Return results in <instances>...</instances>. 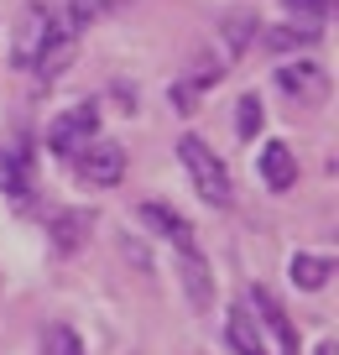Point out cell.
I'll return each instance as SVG.
<instances>
[{"label": "cell", "mask_w": 339, "mask_h": 355, "mask_svg": "<svg viewBox=\"0 0 339 355\" xmlns=\"http://www.w3.org/2000/svg\"><path fill=\"white\" fill-rule=\"evenodd\" d=\"M73 167H78V178H84L89 189H115L125 178V152L115 141H105V136H94V141H84L73 152Z\"/></svg>", "instance_id": "obj_2"}, {"label": "cell", "mask_w": 339, "mask_h": 355, "mask_svg": "<svg viewBox=\"0 0 339 355\" xmlns=\"http://www.w3.org/2000/svg\"><path fill=\"white\" fill-rule=\"evenodd\" d=\"M318 42V26H272L266 32V47L272 53H287V47H313Z\"/></svg>", "instance_id": "obj_17"}, {"label": "cell", "mask_w": 339, "mask_h": 355, "mask_svg": "<svg viewBox=\"0 0 339 355\" xmlns=\"http://www.w3.org/2000/svg\"><path fill=\"white\" fill-rule=\"evenodd\" d=\"M277 84H282L287 94H297V100H308V105H318V100H324V89H329L313 63H282V68H277Z\"/></svg>", "instance_id": "obj_10"}, {"label": "cell", "mask_w": 339, "mask_h": 355, "mask_svg": "<svg viewBox=\"0 0 339 355\" xmlns=\"http://www.w3.org/2000/svg\"><path fill=\"white\" fill-rule=\"evenodd\" d=\"M0 189L26 193V152L21 146H6V152H0Z\"/></svg>", "instance_id": "obj_16"}, {"label": "cell", "mask_w": 339, "mask_h": 355, "mask_svg": "<svg viewBox=\"0 0 339 355\" xmlns=\"http://www.w3.org/2000/svg\"><path fill=\"white\" fill-rule=\"evenodd\" d=\"M219 78H225V63H209V58H193V68H188V73L173 84V110L193 115V110H198V94H204V89H214Z\"/></svg>", "instance_id": "obj_5"}, {"label": "cell", "mask_w": 339, "mask_h": 355, "mask_svg": "<svg viewBox=\"0 0 339 355\" xmlns=\"http://www.w3.org/2000/svg\"><path fill=\"white\" fill-rule=\"evenodd\" d=\"M287 11L297 16V21H308V26H318L329 11H334V0H287Z\"/></svg>", "instance_id": "obj_19"}, {"label": "cell", "mask_w": 339, "mask_h": 355, "mask_svg": "<svg viewBox=\"0 0 339 355\" xmlns=\"http://www.w3.org/2000/svg\"><path fill=\"white\" fill-rule=\"evenodd\" d=\"M261 178H266V189H277V193H287L297 183V157H293L287 141H266L261 146Z\"/></svg>", "instance_id": "obj_8"}, {"label": "cell", "mask_w": 339, "mask_h": 355, "mask_svg": "<svg viewBox=\"0 0 339 355\" xmlns=\"http://www.w3.org/2000/svg\"><path fill=\"white\" fill-rule=\"evenodd\" d=\"M73 37H78L73 26H68V21H58V16H53V26H47L42 47H37V58H32V68H37L42 78H58L68 63H73Z\"/></svg>", "instance_id": "obj_4"}, {"label": "cell", "mask_w": 339, "mask_h": 355, "mask_svg": "<svg viewBox=\"0 0 339 355\" xmlns=\"http://www.w3.org/2000/svg\"><path fill=\"white\" fill-rule=\"evenodd\" d=\"M251 303H256V313H261V324L277 334V350H282V355H297V329H293V319L282 313V303H277L266 288H251Z\"/></svg>", "instance_id": "obj_7"}, {"label": "cell", "mask_w": 339, "mask_h": 355, "mask_svg": "<svg viewBox=\"0 0 339 355\" xmlns=\"http://www.w3.org/2000/svg\"><path fill=\"white\" fill-rule=\"evenodd\" d=\"M183 282H188V298H193V309L204 313L209 303H214V288H209V266L198 251H183Z\"/></svg>", "instance_id": "obj_11"}, {"label": "cell", "mask_w": 339, "mask_h": 355, "mask_svg": "<svg viewBox=\"0 0 339 355\" xmlns=\"http://www.w3.org/2000/svg\"><path fill=\"white\" fill-rule=\"evenodd\" d=\"M261 121H266V110H261V100H256V94H245L241 105H235V131L245 136V141H251L256 131H261Z\"/></svg>", "instance_id": "obj_18"}, {"label": "cell", "mask_w": 339, "mask_h": 355, "mask_svg": "<svg viewBox=\"0 0 339 355\" xmlns=\"http://www.w3.org/2000/svg\"><path fill=\"white\" fill-rule=\"evenodd\" d=\"M219 32H225V47H230V58H241L245 47H251V37H256V21L245 11H230L225 21H219Z\"/></svg>", "instance_id": "obj_15"}, {"label": "cell", "mask_w": 339, "mask_h": 355, "mask_svg": "<svg viewBox=\"0 0 339 355\" xmlns=\"http://www.w3.org/2000/svg\"><path fill=\"white\" fill-rule=\"evenodd\" d=\"M177 157H183L193 189L204 193L214 209H225V204H230V173H225V162L214 157V146H209L204 136H183V141H177Z\"/></svg>", "instance_id": "obj_1"}, {"label": "cell", "mask_w": 339, "mask_h": 355, "mask_svg": "<svg viewBox=\"0 0 339 355\" xmlns=\"http://www.w3.org/2000/svg\"><path fill=\"white\" fill-rule=\"evenodd\" d=\"M141 225H152L162 241H173L177 251H193V225L183 220L177 209H167V204H141Z\"/></svg>", "instance_id": "obj_9"}, {"label": "cell", "mask_w": 339, "mask_h": 355, "mask_svg": "<svg viewBox=\"0 0 339 355\" xmlns=\"http://www.w3.org/2000/svg\"><path fill=\"white\" fill-rule=\"evenodd\" d=\"M329 272H334V261H329V256H293V282L297 288H324L329 282Z\"/></svg>", "instance_id": "obj_14"}, {"label": "cell", "mask_w": 339, "mask_h": 355, "mask_svg": "<svg viewBox=\"0 0 339 355\" xmlns=\"http://www.w3.org/2000/svg\"><path fill=\"white\" fill-rule=\"evenodd\" d=\"M84 235H89V214L68 209V214H58V220H53V245H58V251H78Z\"/></svg>", "instance_id": "obj_13"}, {"label": "cell", "mask_w": 339, "mask_h": 355, "mask_svg": "<svg viewBox=\"0 0 339 355\" xmlns=\"http://www.w3.org/2000/svg\"><path fill=\"white\" fill-rule=\"evenodd\" d=\"M42 355H84V345H78V334H73V329H47Z\"/></svg>", "instance_id": "obj_20"}, {"label": "cell", "mask_w": 339, "mask_h": 355, "mask_svg": "<svg viewBox=\"0 0 339 355\" xmlns=\"http://www.w3.org/2000/svg\"><path fill=\"white\" fill-rule=\"evenodd\" d=\"M230 345L241 355H266V340H261V329H256V319L245 309H235L230 313Z\"/></svg>", "instance_id": "obj_12"}, {"label": "cell", "mask_w": 339, "mask_h": 355, "mask_svg": "<svg viewBox=\"0 0 339 355\" xmlns=\"http://www.w3.org/2000/svg\"><path fill=\"white\" fill-rule=\"evenodd\" d=\"M94 131H99V105H73V110H63L53 125H47V152L73 157L84 141H94Z\"/></svg>", "instance_id": "obj_3"}, {"label": "cell", "mask_w": 339, "mask_h": 355, "mask_svg": "<svg viewBox=\"0 0 339 355\" xmlns=\"http://www.w3.org/2000/svg\"><path fill=\"white\" fill-rule=\"evenodd\" d=\"M313 355H339V345H318V350Z\"/></svg>", "instance_id": "obj_21"}, {"label": "cell", "mask_w": 339, "mask_h": 355, "mask_svg": "<svg viewBox=\"0 0 339 355\" xmlns=\"http://www.w3.org/2000/svg\"><path fill=\"white\" fill-rule=\"evenodd\" d=\"M47 26H53V11H47L42 0H32V6L21 11V32H16V47H11V58L21 68H32L37 47H42V37H47Z\"/></svg>", "instance_id": "obj_6"}]
</instances>
